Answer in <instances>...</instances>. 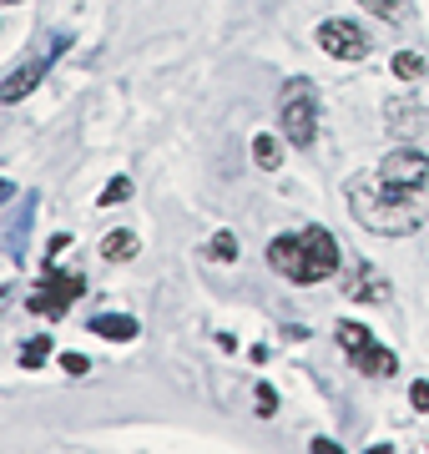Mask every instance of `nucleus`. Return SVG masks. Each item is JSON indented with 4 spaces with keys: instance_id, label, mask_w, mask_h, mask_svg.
I'll return each instance as SVG.
<instances>
[{
    "instance_id": "1",
    "label": "nucleus",
    "mask_w": 429,
    "mask_h": 454,
    "mask_svg": "<svg viewBox=\"0 0 429 454\" xmlns=\"http://www.w3.org/2000/svg\"><path fill=\"white\" fill-rule=\"evenodd\" d=\"M348 212H354L359 227L379 232V238H404V232H414V227H425L419 192L389 187V182L379 177V167H374V172H359V177L348 182Z\"/></svg>"
},
{
    "instance_id": "2",
    "label": "nucleus",
    "mask_w": 429,
    "mask_h": 454,
    "mask_svg": "<svg viewBox=\"0 0 429 454\" xmlns=\"http://www.w3.org/2000/svg\"><path fill=\"white\" fill-rule=\"evenodd\" d=\"M268 268L283 273L288 283H324L344 268V253H339V238L329 227H298V232H278L268 243Z\"/></svg>"
},
{
    "instance_id": "3",
    "label": "nucleus",
    "mask_w": 429,
    "mask_h": 454,
    "mask_svg": "<svg viewBox=\"0 0 429 454\" xmlns=\"http://www.w3.org/2000/svg\"><path fill=\"white\" fill-rule=\"evenodd\" d=\"M278 131L298 146V152H308V146H314V137H318V101H314V86L303 82V76H293V82H288V91H283Z\"/></svg>"
},
{
    "instance_id": "4",
    "label": "nucleus",
    "mask_w": 429,
    "mask_h": 454,
    "mask_svg": "<svg viewBox=\"0 0 429 454\" xmlns=\"http://www.w3.org/2000/svg\"><path fill=\"white\" fill-rule=\"evenodd\" d=\"M339 333V348H344L348 358H354V369L359 373H369V379H389V373L399 369V358H394V348H384V343H374V333L363 324H339L333 328Z\"/></svg>"
},
{
    "instance_id": "5",
    "label": "nucleus",
    "mask_w": 429,
    "mask_h": 454,
    "mask_svg": "<svg viewBox=\"0 0 429 454\" xmlns=\"http://www.w3.org/2000/svg\"><path fill=\"white\" fill-rule=\"evenodd\" d=\"M82 293H86L82 273H56V268H46V278L26 293V309H31L35 318H61V313H71V303H76Z\"/></svg>"
},
{
    "instance_id": "6",
    "label": "nucleus",
    "mask_w": 429,
    "mask_h": 454,
    "mask_svg": "<svg viewBox=\"0 0 429 454\" xmlns=\"http://www.w3.org/2000/svg\"><path fill=\"white\" fill-rule=\"evenodd\" d=\"M379 177L389 182V187H399V192H425L429 157L419 152V146H394V152L379 162Z\"/></svg>"
},
{
    "instance_id": "7",
    "label": "nucleus",
    "mask_w": 429,
    "mask_h": 454,
    "mask_svg": "<svg viewBox=\"0 0 429 454\" xmlns=\"http://www.w3.org/2000/svg\"><path fill=\"white\" fill-rule=\"evenodd\" d=\"M61 46H66V35H56L46 56H35V61L16 66V71H11V76L0 82V101H5V106H16V101H26V97H31L35 86H41V76H46V66L56 61V56H61Z\"/></svg>"
},
{
    "instance_id": "8",
    "label": "nucleus",
    "mask_w": 429,
    "mask_h": 454,
    "mask_svg": "<svg viewBox=\"0 0 429 454\" xmlns=\"http://www.w3.org/2000/svg\"><path fill=\"white\" fill-rule=\"evenodd\" d=\"M363 31L354 26V20H344V16H333V20H324L318 26V51H329L333 61H359L363 56Z\"/></svg>"
},
{
    "instance_id": "9",
    "label": "nucleus",
    "mask_w": 429,
    "mask_h": 454,
    "mask_svg": "<svg viewBox=\"0 0 429 454\" xmlns=\"http://www.w3.org/2000/svg\"><path fill=\"white\" fill-rule=\"evenodd\" d=\"M344 298H354V303H384L389 298V278L379 268H369L363 258H354L344 273Z\"/></svg>"
},
{
    "instance_id": "10",
    "label": "nucleus",
    "mask_w": 429,
    "mask_h": 454,
    "mask_svg": "<svg viewBox=\"0 0 429 454\" xmlns=\"http://www.w3.org/2000/svg\"><path fill=\"white\" fill-rule=\"evenodd\" d=\"M91 333H101V339H112V343H132L142 333V324H136L132 313H101V318H91Z\"/></svg>"
},
{
    "instance_id": "11",
    "label": "nucleus",
    "mask_w": 429,
    "mask_h": 454,
    "mask_svg": "<svg viewBox=\"0 0 429 454\" xmlns=\"http://www.w3.org/2000/svg\"><path fill=\"white\" fill-rule=\"evenodd\" d=\"M136 232H127V227H116V232H106V238H101V258L106 262H132L136 258Z\"/></svg>"
},
{
    "instance_id": "12",
    "label": "nucleus",
    "mask_w": 429,
    "mask_h": 454,
    "mask_svg": "<svg viewBox=\"0 0 429 454\" xmlns=\"http://www.w3.org/2000/svg\"><path fill=\"white\" fill-rule=\"evenodd\" d=\"M389 127H404V137H410V131H419L425 127V112H419V106H414V101H389Z\"/></svg>"
},
{
    "instance_id": "13",
    "label": "nucleus",
    "mask_w": 429,
    "mask_h": 454,
    "mask_svg": "<svg viewBox=\"0 0 429 454\" xmlns=\"http://www.w3.org/2000/svg\"><path fill=\"white\" fill-rule=\"evenodd\" d=\"M253 162L263 167V172H278V162H283V146L268 137V131H258L253 137Z\"/></svg>"
},
{
    "instance_id": "14",
    "label": "nucleus",
    "mask_w": 429,
    "mask_h": 454,
    "mask_svg": "<svg viewBox=\"0 0 429 454\" xmlns=\"http://www.w3.org/2000/svg\"><path fill=\"white\" fill-rule=\"evenodd\" d=\"M26 227H31V207L16 212V223H11V232H5V247H11V258H26Z\"/></svg>"
},
{
    "instance_id": "15",
    "label": "nucleus",
    "mask_w": 429,
    "mask_h": 454,
    "mask_svg": "<svg viewBox=\"0 0 429 454\" xmlns=\"http://www.w3.org/2000/svg\"><path fill=\"white\" fill-rule=\"evenodd\" d=\"M394 76H399V82L425 76V56H419V51H399V56H394Z\"/></svg>"
},
{
    "instance_id": "16",
    "label": "nucleus",
    "mask_w": 429,
    "mask_h": 454,
    "mask_svg": "<svg viewBox=\"0 0 429 454\" xmlns=\"http://www.w3.org/2000/svg\"><path fill=\"white\" fill-rule=\"evenodd\" d=\"M207 258H213V262H232V258H238V238H232V232H213Z\"/></svg>"
},
{
    "instance_id": "17",
    "label": "nucleus",
    "mask_w": 429,
    "mask_h": 454,
    "mask_svg": "<svg viewBox=\"0 0 429 454\" xmlns=\"http://www.w3.org/2000/svg\"><path fill=\"white\" fill-rule=\"evenodd\" d=\"M46 354H51V339L41 333V339H31L26 348H20V364H26V369H41V364H46Z\"/></svg>"
},
{
    "instance_id": "18",
    "label": "nucleus",
    "mask_w": 429,
    "mask_h": 454,
    "mask_svg": "<svg viewBox=\"0 0 429 454\" xmlns=\"http://www.w3.org/2000/svg\"><path fill=\"white\" fill-rule=\"evenodd\" d=\"M363 5H369L374 16H384V20H399V16H404V5H399V0H363Z\"/></svg>"
},
{
    "instance_id": "19",
    "label": "nucleus",
    "mask_w": 429,
    "mask_h": 454,
    "mask_svg": "<svg viewBox=\"0 0 429 454\" xmlns=\"http://www.w3.org/2000/svg\"><path fill=\"white\" fill-rule=\"evenodd\" d=\"M121 197H132V182H127V177L106 182V192H101V202H106V207H112V202H121Z\"/></svg>"
},
{
    "instance_id": "20",
    "label": "nucleus",
    "mask_w": 429,
    "mask_h": 454,
    "mask_svg": "<svg viewBox=\"0 0 429 454\" xmlns=\"http://www.w3.org/2000/svg\"><path fill=\"white\" fill-rule=\"evenodd\" d=\"M61 369H66L71 379H82V373L91 369V358H86V354H61Z\"/></svg>"
},
{
    "instance_id": "21",
    "label": "nucleus",
    "mask_w": 429,
    "mask_h": 454,
    "mask_svg": "<svg viewBox=\"0 0 429 454\" xmlns=\"http://www.w3.org/2000/svg\"><path fill=\"white\" fill-rule=\"evenodd\" d=\"M273 409H278V394L268 389V384H258V414H263V419H273Z\"/></svg>"
},
{
    "instance_id": "22",
    "label": "nucleus",
    "mask_w": 429,
    "mask_h": 454,
    "mask_svg": "<svg viewBox=\"0 0 429 454\" xmlns=\"http://www.w3.org/2000/svg\"><path fill=\"white\" fill-rule=\"evenodd\" d=\"M410 404L414 409H429V384L419 379V384H410Z\"/></svg>"
},
{
    "instance_id": "23",
    "label": "nucleus",
    "mask_w": 429,
    "mask_h": 454,
    "mask_svg": "<svg viewBox=\"0 0 429 454\" xmlns=\"http://www.w3.org/2000/svg\"><path fill=\"white\" fill-rule=\"evenodd\" d=\"M11 197H16V187H11V182L0 177V207H5V202H11Z\"/></svg>"
},
{
    "instance_id": "24",
    "label": "nucleus",
    "mask_w": 429,
    "mask_h": 454,
    "mask_svg": "<svg viewBox=\"0 0 429 454\" xmlns=\"http://www.w3.org/2000/svg\"><path fill=\"white\" fill-rule=\"evenodd\" d=\"M0 5H16V0H0Z\"/></svg>"
},
{
    "instance_id": "25",
    "label": "nucleus",
    "mask_w": 429,
    "mask_h": 454,
    "mask_svg": "<svg viewBox=\"0 0 429 454\" xmlns=\"http://www.w3.org/2000/svg\"><path fill=\"white\" fill-rule=\"evenodd\" d=\"M5 293H11V288H0V298H5Z\"/></svg>"
}]
</instances>
